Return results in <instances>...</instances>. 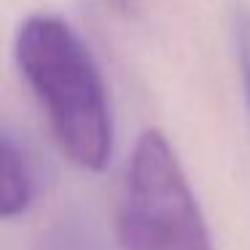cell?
<instances>
[{
  "label": "cell",
  "instance_id": "cell-2",
  "mask_svg": "<svg viewBox=\"0 0 250 250\" xmlns=\"http://www.w3.org/2000/svg\"><path fill=\"white\" fill-rule=\"evenodd\" d=\"M116 223L124 250H212L183 164L156 126L143 129L135 140Z\"/></svg>",
  "mask_w": 250,
  "mask_h": 250
},
{
  "label": "cell",
  "instance_id": "cell-3",
  "mask_svg": "<svg viewBox=\"0 0 250 250\" xmlns=\"http://www.w3.org/2000/svg\"><path fill=\"white\" fill-rule=\"evenodd\" d=\"M33 199V172L22 148L8 132L0 137V212L3 218L22 215Z\"/></svg>",
  "mask_w": 250,
  "mask_h": 250
},
{
  "label": "cell",
  "instance_id": "cell-4",
  "mask_svg": "<svg viewBox=\"0 0 250 250\" xmlns=\"http://www.w3.org/2000/svg\"><path fill=\"white\" fill-rule=\"evenodd\" d=\"M231 41L239 67V81H242L245 89V103H248L250 110V8L245 3L231 6Z\"/></svg>",
  "mask_w": 250,
  "mask_h": 250
},
{
  "label": "cell",
  "instance_id": "cell-1",
  "mask_svg": "<svg viewBox=\"0 0 250 250\" xmlns=\"http://www.w3.org/2000/svg\"><path fill=\"white\" fill-rule=\"evenodd\" d=\"M14 60L60 151L76 167L103 172L113 156V110L78 30L57 14H30L14 35Z\"/></svg>",
  "mask_w": 250,
  "mask_h": 250
},
{
  "label": "cell",
  "instance_id": "cell-5",
  "mask_svg": "<svg viewBox=\"0 0 250 250\" xmlns=\"http://www.w3.org/2000/svg\"><path fill=\"white\" fill-rule=\"evenodd\" d=\"M110 3H116V6L121 8V11H126V8L132 6V0H110Z\"/></svg>",
  "mask_w": 250,
  "mask_h": 250
}]
</instances>
